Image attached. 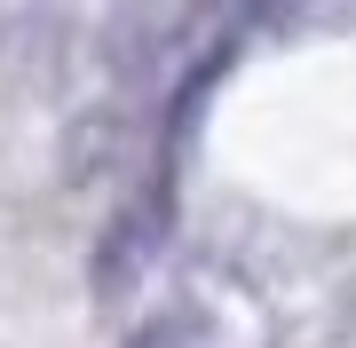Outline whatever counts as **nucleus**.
Returning a JSON list of instances; mask_svg holds the SVG:
<instances>
[{
    "instance_id": "obj_1",
    "label": "nucleus",
    "mask_w": 356,
    "mask_h": 348,
    "mask_svg": "<svg viewBox=\"0 0 356 348\" xmlns=\"http://www.w3.org/2000/svg\"><path fill=\"white\" fill-rule=\"evenodd\" d=\"M135 348H214V340H206V324L191 309H166V317H151L135 333Z\"/></svg>"
}]
</instances>
